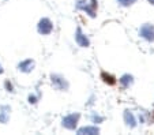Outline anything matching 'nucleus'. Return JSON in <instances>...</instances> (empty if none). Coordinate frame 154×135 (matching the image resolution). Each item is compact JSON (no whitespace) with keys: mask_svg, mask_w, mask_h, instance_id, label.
Segmentation results:
<instances>
[{"mask_svg":"<svg viewBox=\"0 0 154 135\" xmlns=\"http://www.w3.org/2000/svg\"><path fill=\"white\" fill-rule=\"evenodd\" d=\"M29 103H30V104H35V103H37V101H35V97H34V96H30V97H29Z\"/></svg>","mask_w":154,"mask_h":135,"instance_id":"16","label":"nucleus"},{"mask_svg":"<svg viewBox=\"0 0 154 135\" xmlns=\"http://www.w3.org/2000/svg\"><path fill=\"white\" fill-rule=\"evenodd\" d=\"M75 41L79 44V47H83V48H87L89 45H90V41H89V38L86 37V35L82 33L81 27H78L76 29V34H75Z\"/></svg>","mask_w":154,"mask_h":135,"instance_id":"6","label":"nucleus"},{"mask_svg":"<svg viewBox=\"0 0 154 135\" xmlns=\"http://www.w3.org/2000/svg\"><path fill=\"white\" fill-rule=\"evenodd\" d=\"M139 34H140V37H143L147 41H150V42L154 41V26L150 23L143 25L139 30Z\"/></svg>","mask_w":154,"mask_h":135,"instance_id":"2","label":"nucleus"},{"mask_svg":"<svg viewBox=\"0 0 154 135\" xmlns=\"http://www.w3.org/2000/svg\"><path fill=\"white\" fill-rule=\"evenodd\" d=\"M120 83L123 85V87H130V86L134 83V78H132V75H130V74H125V75H123L122 78H120Z\"/></svg>","mask_w":154,"mask_h":135,"instance_id":"10","label":"nucleus"},{"mask_svg":"<svg viewBox=\"0 0 154 135\" xmlns=\"http://www.w3.org/2000/svg\"><path fill=\"white\" fill-rule=\"evenodd\" d=\"M51 79H52V83L57 90H67L68 89V83L67 81L64 79L63 76L60 75H51Z\"/></svg>","mask_w":154,"mask_h":135,"instance_id":"5","label":"nucleus"},{"mask_svg":"<svg viewBox=\"0 0 154 135\" xmlns=\"http://www.w3.org/2000/svg\"><path fill=\"white\" fill-rule=\"evenodd\" d=\"M79 120V113H71L63 119V126L68 130H75Z\"/></svg>","mask_w":154,"mask_h":135,"instance_id":"4","label":"nucleus"},{"mask_svg":"<svg viewBox=\"0 0 154 135\" xmlns=\"http://www.w3.org/2000/svg\"><path fill=\"white\" fill-rule=\"evenodd\" d=\"M124 121H125V124H127V126L131 127V128H134V127L137 126V120H135L132 112H130V111H125L124 112Z\"/></svg>","mask_w":154,"mask_h":135,"instance_id":"8","label":"nucleus"},{"mask_svg":"<svg viewBox=\"0 0 154 135\" xmlns=\"http://www.w3.org/2000/svg\"><path fill=\"white\" fill-rule=\"evenodd\" d=\"M11 109L8 106H2V112H0V123H7L10 119V113L8 112Z\"/></svg>","mask_w":154,"mask_h":135,"instance_id":"11","label":"nucleus"},{"mask_svg":"<svg viewBox=\"0 0 154 135\" xmlns=\"http://www.w3.org/2000/svg\"><path fill=\"white\" fill-rule=\"evenodd\" d=\"M76 8L86 11V14H89L91 18L96 17V8H97V0H90V3H87L86 0H79L76 3Z\"/></svg>","mask_w":154,"mask_h":135,"instance_id":"1","label":"nucleus"},{"mask_svg":"<svg viewBox=\"0 0 154 135\" xmlns=\"http://www.w3.org/2000/svg\"><path fill=\"white\" fill-rule=\"evenodd\" d=\"M98 132H100L98 127H82V128L78 130V134L79 135H85V134L96 135V134H98Z\"/></svg>","mask_w":154,"mask_h":135,"instance_id":"9","label":"nucleus"},{"mask_svg":"<svg viewBox=\"0 0 154 135\" xmlns=\"http://www.w3.org/2000/svg\"><path fill=\"white\" fill-rule=\"evenodd\" d=\"M0 74H3V68H2V66H0Z\"/></svg>","mask_w":154,"mask_h":135,"instance_id":"17","label":"nucleus"},{"mask_svg":"<svg viewBox=\"0 0 154 135\" xmlns=\"http://www.w3.org/2000/svg\"><path fill=\"white\" fill-rule=\"evenodd\" d=\"M4 86H6V89H7L8 91H14V87H12V85L8 82V81H7V82L4 83Z\"/></svg>","mask_w":154,"mask_h":135,"instance_id":"15","label":"nucleus"},{"mask_svg":"<svg viewBox=\"0 0 154 135\" xmlns=\"http://www.w3.org/2000/svg\"><path fill=\"white\" fill-rule=\"evenodd\" d=\"M101 78H102V81H104L105 83H108V85H111V86L116 83V79H115V76L109 75V74H106V72H102V74H101Z\"/></svg>","mask_w":154,"mask_h":135,"instance_id":"12","label":"nucleus"},{"mask_svg":"<svg viewBox=\"0 0 154 135\" xmlns=\"http://www.w3.org/2000/svg\"><path fill=\"white\" fill-rule=\"evenodd\" d=\"M37 30H38L40 34H49V33L53 30V25L48 18H42V19L38 22Z\"/></svg>","mask_w":154,"mask_h":135,"instance_id":"3","label":"nucleus"},{"mask_svg":"<svg viewBox=\"0 0 154 135\" xmlns=\"http://www.w3.org/2000/svg\"><path fill=\"white\" fill-rule=\"evenodd\" d=\"M149 2H150V3H151V4H154V0H149Z\"/></svg>","mask_w":154,"mask_h":135,"instance_id":"18","label":"nucleus"},{"mask_svg":"<svg viewBox=\"0 0 154 135\" xmlns=\"http://www.w3.org/2000/svg\"><path fill=\"white\" fill-rule=\"evenodd\" d=\"M122 6H124V7H128V6H131V4H134L137 0H117Z\"/></svg>","mask_w":154,"mask_h":135,"instance_id":"13","label":"nucleus"},{"mask_svg":"<svg viewBox=\"0 0 154 135\" xmlns=\"http://www.w3.org/2000/svg\"><path fill=\"white\" fill-rule=\"evenodd\" d=\"M18 68H19L22 72H30V71L34 68V62L33 60H25V62L19 63V66H18Z\"/></svg>","mask_w":154,"mask_h":135,"instance_id":"7","label":"nucleus"},{"mask_svg":"<svg viewBox=\"0 0 154 135\" xmlns=\"http://www.w3.org/2000/svg\"><path fill=\"white\" fill-rule=\"evenodd\" d=\"M91 120H93L94 123H101V121H104V118L97 116V115H93V116H91Z\"/></svg>","mask_w":154,"mask_h":135,"instance_id":"14","label":"nucleus"}]
</instances>
